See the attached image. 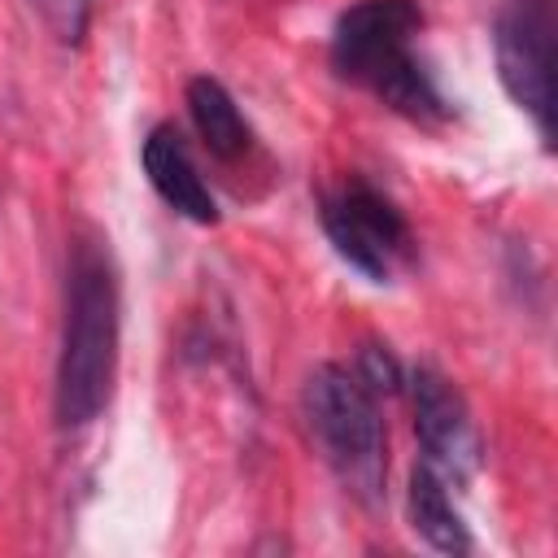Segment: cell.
Instances as JSON below:
<instances>
[{
  "label": "cell",
  "instance_id": "obj_1",
  "mask_svg": "<svg viewBox=\"0 0 558 558\" xmlns=\"http://www.w3.org/2000/svg\"><path fill=\"white\" fill-rule=\"evenodd\" d=\"M118 375V270L100 235L78 231L65 257V318L57 353V423H92Z\"/></svg>",
  "mask_w": 558,
  "mask_h": 558
},
{
  "label": "cell",
  "instance_id": "obj_2",
  "mask_svg": "<svg viewBox=\"0 0 558 558\" xmlns=\"http://www.w3.org/2000/svg\"><path fill=\"white\" fill-rule=\"evenodd\" d=\"M423 31L418 0H357L336 17L331 65L344 83L371 92L392 113L436 126L449 118L445 96L414 57V35Z\"/></svg>",
  "mask_w": 558,
  "mask_h": 558
},
{
  "label": "cell",
  "instance_id": "obj_11",
  "mask_svg": "<svg viewBox=\"0 0 558 558\" xmlns=\"http://www.w3.org/2000/svg\"><path fill=\"white\" fill-rule=\"evenodd\" d=\"M48 31L61 39V44H78L83 31H87V17H92V0H35Z\"/></svg>",
  "mask_w": 558,
  "mask_h": 558
},
{
  "label": "cell",
  "instance_id": "obj_9",
  "mask_svg": "<svg viewBox=\"0 0 558 558\" xmlns=\"http://www.w3.org/2000/svg\"><path fill=\"white\" fill-rule=\"evenodd\" d=\"M405 510H410V527L440 554H466L471 549V532L449 497V484L427 466L414 462L410 471V488H405Z\"/></svg>",
  "mask_w": 558,
  "mask_h": 558
},
{
  "label": "cell",
  "instance_id": "obj_3",
  "mask_svg": "<svg viewBox=\"0 0 558 558\" xmlns=\"http://www.w3.org/2000/svg\"><path fill=\"white\" fill-rule=\"evenodd\" d=\"M301 414L336 480L357 501L375 506L384 497V471H388L379 397L353 375V366L323 362L310 371L301 388Z\"/></svg>",
  "mask_w": 558,
  "mask_h": 558
},
{
  "label": "cell",
  "instance_id": "obj_7",
  "mask_svg": "<svg viewBox=\"0 0 558 558\" xmlns=\"http://www.w3.org/2000/svg\"><path fill=\"white\" fill-rule=\"evenodd\" d=\"M140 161H144V174L153 183V192L187 222H201V227H214L218 222V201L209 192V183L201 179L179 126L170 122H157L148 135H144V148H140Z\"/></svg>",
  "mask_w": 558,
  "mask_h": 558
},
{
  "label": "cell",
  "instance_id": "obj_8",
  "mask_svg": "<svg viewBox=\"0 0 558 558\" xmlns=\"http://www.w3.org/2000/svg\"><path fill=\"white\" fill-rule=\"evenodd\" d=\"M187 113H192V126L201 135V144L218 157V161H244L253 153V126L248 118L240 113L235 96L214 78V74H196L187 78Z\"/></svg>",
  "mask_w": 558,
  "mask_h": 558
},
{
  "label": "cell",
  "instance_id": "obj_10",
  "mask_svg": "<svg viewBox=\"0 0 558 558\" xmlns=\"http://www.w3.org/2000/svg\"><path fill=\"white\" fill-rule=\"evenodd\" d=\"M353 375H357L375 397H397V392H401V384H405V379H401L397 357H392L384 344H362Z\"/></svg>",
  "mask_w": 558,
  "mask_h": 558
},
{
  "label": "cell",
  "instance_id": "obj_4",
  "mask_svg": "<svg viewBox=\"0 0 558 558\" xmlns=\"http://www.w3.org/2000/svg\"><path fill=\"white\" fill-rule=\"evenodd\" d=\"M331 248L371 283H392L414 262V235L405 214L366 179H344L318 201Z\"/></svg>",
  "mask_w": 558,
  "mask_h": 558
},
{
  "label": "cell",
  "instance_id": "obj_6",
  "mask_svg": "<svg viewBox=\"0 0 558 558\" xmlns=\"http://www.w3.org/2000/svg\"><path fill=\"white\" fill-rule=\"evenodd\" d=\"M410 401H414V436L423 445V462L445 484H466L484 458L480 427L471 418L466 397L440 371L418 366L410 375Z\"/></svg>",
  "mask_w": 558,
  "mask_h": 558
},
{
  "label": "cell",
  "instance_id": "obj_5",
  "mask_svg": "<svg viewBox=\"0 0 558 558\" xmlns=\"http://www.w3.org/2000/svg\"><path fill=\"white\" fill-rule=\"evenodd\" d=\"M497 78L510 100L536 122L541 140L554 135V13L545 0H514L493 26Z\"/></svg>",
  "mask_w": 558,
  "mask_h": 558
}]
</instances>
